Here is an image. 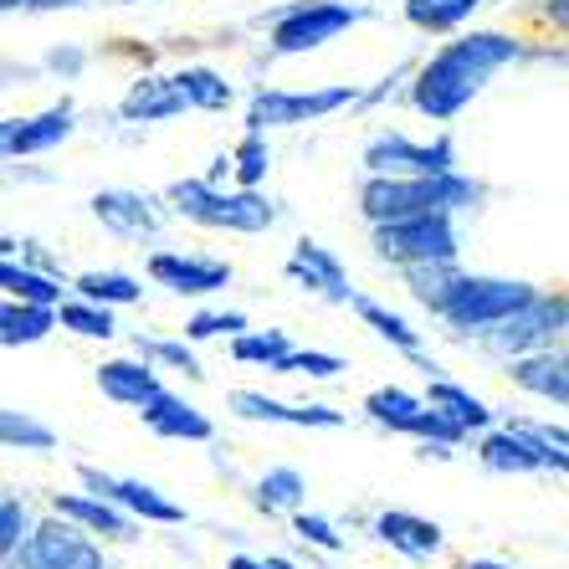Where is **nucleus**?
Instances as JSON below:
<instances>
[{"mask_svg": "<svg viewBox=\"0 0 569 569\" xmlns=\"http://www.w3.org/2000/svg\"><path fill=\"white\" fill-rule=\"evenodd\" d=\"M513 57H518V41L503 37V31H472V37L451 41V47H441V52L421 67V78H416V108L431 113V119H451V113L472 103V98L482 93V82L503 62H513Z\"/></svg>", "mask_w": 569, "mask_h": 569, "instance_id": "1", "label": "nucleus"}, {"mask_svg": "<svg viewBox=\"0 0 569 569\" xmlns=\"http://www.w3.org/2000/svg\"><path fill=\"white\" fill-rule=\"evenodd\" d=\"M477 200V186L462 180V174H375L359 206L370 216L375 226L385 221H411V216H451L472 206Z\"/></svg>", "mask_w": 569, "mask_h": 569, "instance_id": "2", "label": "nucleus"}, {"mask_svg": "<svg viewBox=\"0 0 569 569\" xmlns=\"http://www.w3.org/2000/svg\"><path fill=\"white\" fill-rule=\"evenodd\" d=\"M174 211L190 216L200 226H226V231H267L272 226V206L252 190H241V196H221L211 180H180L170 190Z\"/></svg>", "mask_w": 569, "mask_h": 569, "instance_id": "3", "label": "nucleus"}, {"mask_svg": "<svg viewBox=\"0 0 569 569\" xmlns=\"http://www.w3.org/2000/svg\"><path fill=\"white\" fill-rule=\"evenodd\" d=\"M539 292L529 288V282H508V278H462V288L451 292V303L441 308V318L447 323H457V329H477L488 333L492 323H503V318H513L523 303H533Z\"/></svg>", "mask_w": 569, "mask_h": 569, "instance_id": "4", "label": "nucleus"}, {"mask_svg": "<svg viewBox=\"0 0 569 569\" xmlns=\"http://www.w3.org/2000/svg\"><path fill=\"white\" fill-rule=\"evenodd\" d=\"M375 252L390 262H451L457 257V231L447 216H411V221L375 226Z\"/></svg>", "mask_w": 569, "mask_h": 569, "instance_id": "5", "label": "nucleus"}, {"mask_svg": "<svg viewBox=\"0 0 569 569\" xmlns=\"http://www.w3.org/2000/svg\"><path fill=\"white\" fill-rule=\"evenodd\" d=\"M359 16H365L359 6H339V0H303V6H292L278 27H272V47H278L282 57L313 52V47H323V41H333L339 31L355 27Z\"/></svg>", "mask_w": 569, "mask_h": 569, "instance_id": "6", "label": "nucleus"}, {"mask_svg": "<svg viewBox=\"0 0 569 569\" xmlns=\"http://www.w3.org/2000/svg\"><path fill=\"white\" fill-rule=\"evenodd\" d=\"M16 555H21V569H103V549L93 539H82V523L62 513L52 523H41Z\"/></svg>", "mask_w": 569, "mask_h": 569, "instance_id": "7", "label": "nucleus"}, {"mask_svg": "<svg viewBox=\"0 0 569 569\" xmlns=\"http://www.w3.org/2000/svg\"><path fill=\"white\" fill-rule=\"evenodd\" d=\"M565 323H569V308H565V303L533 298V303H523L513 318L492 323V329L482 333V345H488L492 355H503V359H529L533 349L549 345V339H555Z\"/></svg>", "mask_w": 569, "mask_h": 569, "instance_id": "8", "label": "nucleus"}, {"mask_svg": "<svg viewBox=\"0 0 569 569\" xmlns=\"http://www.w3.org/2000/svg\"><path fill=\"white\" fill-rule=\"evenodd\" d=\"M365 411L375 416L380 426H390V431H411V437H426V441H462V426L451 421V416H441L431 400H416L406 396V390H375L370 400H365Z\"/></svg>", "mask_w": 569, "mask_h": 569, "instance_id": "9", "label": "nucleus"}, {"mask_svg": "<svg viewBox=\"0 0 569 569\" xmlns=\"http://www.w3.org/2000/svg\"><path fill=\"white\" fill-rule=\"evenodd\" d=\"M349 88H313V93H257L252 98V113H247V133H267V129H292V123H308V119H323L333 108L349 103Z\"/></svg>", "mask_w": 569, "mask_h": 569, "instance_id": "10", "label": "nucleus"}, {"mask_svg": "<svg viewBox=\"0 0 569 569\" xmlns=\"http://www.w3.org/2000/svg\"><path fill=\"white\" fill-rule=\"evenodd\" d=\"M365 164L375 174H451V144L437 139V144H411L406 133H380L370 149H365Z\"/></svg>", "mask_w": 569, "mask_h": 569, "instance_id": "11", "label": "nucleus"}, {"mask_svg": "<svg viewBox=\"0 0 569 569\" xmlns=\"http://www.w3.org/2000/svg\"><path fill=\"white\" fill-rule=\"evenodd\" d=\"M82 482L93 492H103V498H113L119 508H129L133 518H149V523H186V508L170 503L164 492L139 482V477H103L98 467H82Z\"/></svg>", "mask_w": 569, "mask_h": 569, "instance_id": "12", "label": "nucleus"}, {"mask_svg": "<svg viewBox=\"0 0 569 569\" xmlns=\"http://www.w3.org/2000/svg\"><path fill=\"white\" fill-rule=\"evenodd\" d=\"M149 278L164 282L170 292H186V298H206V292H221L226 282H231V267L226 262H200V257L159 252V257H149Z\"/></svg>", "mask_w": 569, "mask_h": 569, "instance_id": "13", "label": "nucleus"}, {"mask_svg": "<svg viewBox=\"0 0 569 569\" xmlns=\"http://www.w3.org/2000/svg\"><path fill=\"white\" fill-rule=\"evenodd\" d=\"M482 462L492 472H543V467H555V451L543 447L529 426H513V431H492L482 441Z\"/></svg>", "mask_w": 569, "mask_h": 569, "instance_id": "14", "label": "nucleus"}, {"mask_svg": "<svg viewBox=\"0 0 569 569\" xmlns=\"http://www.w3.org/2000/svg\"><path fill=\"white\" fill-rule=\"evenodd\" d=\"M288 272L303 282L308 292L329 298V303H349V298H355V288H349V278H345V267H339V257H329L318 241H298V252L288 257Z\"/></svg>", "mask_w": 569, "mask_h": 569, "instance_id": "15", "label": "nucleus"}, {"mask_svg": "<svg viewBox=\"0 0 569 569\" xmlns=\"http://www.w3.org/2000/svg\"><path fill=\"white\" fill-rule=\"evenodd\" d=\"M67 133H72V108L62 103L37 113V119H11L6 133H0V144H6V154H41V149L62 144Z\"/></svg>", "mask_w": 569, "mask_h": 569, "instance_id": "16", "label": "nucleus"}, {"mask_svg": "<svg viewBox=\"0 0 569 569\" xmlns=\"http://www.w3.org/2000/svg\"><path fill=\"white\" fill-rule=\"evenodd\" d=\"M144 421L154 437H170V441H211V421L190 406V400L170 396V390H159L154 400L144 406Z\"/></svg>", "mask_w": 569, "mask_h": 569, "instance_id": "17", "label": "nucleus"}, {"mask_svg": "<svg viewBox=\"0 0 569 569\" xmlns=\"http://www.w3.org/2000/svg\"><path fill=\"white\" fill-rule=\"evenodd\" d=\"M93 216L108 231H119V237H149V231H159L154 200L133 196V190H103V196L93 200Z\"/></svg>", "mask_w": 569, "mask_h": 569, "instance_id": "18", "label": "nucleus"}, {"mask_svg": "<svg viewBox=\"0 0 569 569\" xmlns=\"http://www.w3.org/2000/svg\"><path fill=\"white\" fill-rule=\"evenodd\" d=\"M231 406H237L247 421H282V426H339L345 421V416L329 411V406H282V400L257 396V390H237Z\"/></svg>", "mask_w": 569, "mask_h": 569, "instance_id": "19", "label": "nucleus"}, {"mask_svg": "<svg viewBox=\"0 0 569 569\" xmlns=\"http://www.w3.org/2000/svg\"><path fill=\"white\" fill-rule=\"evenodd\" d=\"M57 513L72 518V523H82V529L103 533V539H129L133 523L129 513H123L113 498H82V492H57Z\"/></svg>", "mask_w": 569, "mask_h": 569, "instance_id": "20", "label": "nucleus"}, {"mask_svg": "<svg viewBox=\"0 0 569 569\" xmlns=\"http://www.w3.org/2000/svg\"><path fill=\"white\" fill-rule=\"evenodd\" d=\"M98 390H103L108 400H119V406H139L144 411L149 400L159 396V380L149 365H133V359H108V365H98Z\"/></svg>", "mask_w": 569, "mask_h": 569, "instance_id": "21", "label": "nucleus"}, {"mask_svg": "<svg viewBox=\"0 0 569 569\" xmlns=\"http://www.w3.org/2000/svg\"><path fill=\"white\" fill-rule=\"evenodd\" d=\"M375 533H380L390 549H400V555H411V559H426L441 549V529L426 523V518H416V513H380L375 518Z\"/></svg>", "mask_w": 569, "mask_h": 569, "instance_id": "22", "label": "nucleus"}, {"mask_svg": "<svg viewBox=\"0 0 569 569\" xmlns=\"http://www.w3.org/2000/svg\"><path fill=\"white\" fill-rule=\"evenodd\" d=\"M186 103V93H180V82L174 78H149L139 82L129 98H123V113H129L133 123H159V119H174Z\"/></svg>", "mask_w": 569, "mask_h": 569, "instance_id": "23", "label": "nucleus"}, {"mask_svg": "<svg viewBox=\"0 0 569 569\" xmlns=\"http://www.w3.org/2000/svg\"><path fill=\"white\" fill-rule=\"evenodd\" d=\"M513 380L533 396H549V400H565L569 406V359H549V355H529L513 365Z\"/></svg>", "mask_w": 569, "mask_h": 569, "instance_id": "24", "label": "nucleus"}, {"mask_svg": "<svg viewBox=\"0 0 569 569\" xmlns=\"http://www.w3.org/2000/svg\"><path fill=\"white\" fill-rule=\"evenodd\" d=\"M426 400H431V406H437L441 416H451V421L462 426V431H477V426H488V421H492L488 406H482L477 396H467L462 385H451V380H431Z\"/></svg>", "mask_w": 569, "mask_h": 569, "instance_id": "25", "label": "nucleus"}, {"mask_svg": "<svg viewBox=\"0 0 569 569\" xmlns=\"http://www.w3.org/2000/svg\"><path fill=\"white\" fill-rule=\"evenodd\" d=\"M52 323H57V313L52 308H37V303H21V308H6L0 313V345L6 349H16V345H37V339H47L52 333Z\"/></svg>", "mask_w": 569, "mask_h": 569, "instance_id": "26", "label": "nucleus"}, {"mask_svg": "<svg viewBox=\"0 0 569 569\" xmlns=\"http://www.w3.org/2000/svg\"><path fill=\"white\" fill-rule=\"evenodd\" d=\"M0 282H6V292H11V298H21V303H37V308H57V303H62V282L47 278V272H31V267L6 262V267H0Z\"/></svg>", "mask_w": 569, "mask_h": 569, "instance_id": "27", "label": "nucleus"}, {"mask_svg": "<svg viewBox=\"0 0 569 569\" xmlns=\"http://www.w3.org/2000/svg\"><path fill=\"white\" fill-rule=\"evenodd\" d=\"M457 288H462V278L451 272V262H416L411 267V292L426 308H437V313L451 303V292Z\"/></svg>", "mask_w": 569, "mask_h": 569, "instance_id": "28", "label": "nucleus"}, {"mask_svg": "<svg viewBox=\"0 0 569 569\" xmlns=\"http://www.w3.org/2000/svg\"><path fill=\"white\" fill-rule=\"evenodd\" d=\"M477 6L482 0H406V16L421 31H451V27H462Z\"/></svg>", "mask_w": 569, "mask_h": 569, "instance_id": "29", "label": "nucleus"}, {"mask_svg": "<svg viewBox=\"0 0 569 569\" xmlns=\"http://www.w3.org/2000/svg\"><path fill=\"white\" fill-rule=\"evenodd\" d=\"M174 82H180V93H186L190 108H226L231 103V82L216 78L211 67H186V72H174Z\"/></svg>", "mask_w": 569, "mask_h": 569, "instance_id": "30", "label": "nucleus"}, {"mask_svg": "<svg viewBox=\"0 0 569 569\" xmlns=\"http://www.w3.org/2000/svg\"><path fill=\"white\" fill-rule=\"evenodd\" d=\"M257 492H262L267 513H298L308 482H303V472H298V467H272V472L262 477V488H257Z\"/></svg>", "mask_w": 569, "mask_h": 569, "instance_id": "31", "label": "nucleus"}, {"mask_svg": "<svg viewBox=\"0 0 569 569\" xmlns=\"http://www.w3.org/2000/svg\"><path fill=\"white\" fill-rule=\"evenodd\" d=\"M355 308H359V318H365V323H370V329L380 333V339H390L396 349H406V355H416V349H421V333H416L400 313H390V308L370 303V298H359Z\"/></svg>", "mask_w": 569, "mask_h": 569, "instance_id": "32", "label": "nucleus"}, {"mask_svg": "<svg viewBox=\"0 0 569 569\" xmlns=\"http://www.w3.org/2000/svg\"><path fill=\"white\" fill-rule=\"evenodd\" d=\"M78 292L88 303H139V282L129 272H82L78 278Z\"/></svg>", "mask_w": 569, "mask_h": 569, "instance_id": "33", "label": "nucleus"}, {"mask_svg": "<svg viewBox=\"0 0 569 569\" xmlns=\"http://www.w3.org/2000/svg\"><path fill=\"white\" fill-rule=\"evenodd\" d=\"M231 355H237L241 365H267V370H282V359H288L292 349H288V339H282L278 329H267V333H237Z\"/></svg>", "mask_w": 569, "mask_h": 569, "instance_id": "34", "label": "nucleus"}, {"mask_svg": "<svg viewBox=\"0 0 569 569\" xmlns=\"http://www.w3.org/2000/svg\"><path fill=\"white\" fill-rule=\"evenodd\" d=\"M62 329L82 333V339H113L119 333V323H113V313H108L103 303H62Z\"/></svg>", "mask_w": 569, "mask_h": 569, "instance_id": "35", "label": "nucleus"}, {"mask_svg": "<svg viewBox=\"0 0 569 569\" xmlns=\"http://www.w3.org/2000/svg\"><path fill=\"white\" fill-rule=\"evenodd\" d=\"M0 437L11 441V447H21V451H52L57 447L52 431H47L41 421H31L27 411H6V416H0Z\"/></svg>", "mask_w": 569, "mask_h": 569, "instance_id": "36", "label": "nucleus"}, {"mask_svg": "<svg viewBox=\"0 0 569 569\" xmlns=\"http://www.w3.org/2000/svg\"><path fill=\"white\" fill-rule=\"evenodd\" d=\"M267 164H272V159H267V144H262V133H247V139H241L237 144V154H231V170H237V180L247 190L257 186V180H262L267 174Z\"/></svg>", "mask_w": 569, "mask_h": 569, "instance_id": "37", "label": "nucleus"}, {"mask_svg": "<svg viewBox=\"0 0 569 569\" xmlns=\"http://www.w3.org/2000/svg\"><path fill=\"white\" fill-rule=\"evenodd\" d=\"M345 370V359L339 355H318V349H292L288 359H282L278 375H313V380H333V375Z\"/></svg>", "mask_w": 569, "mask_h": 569, "instance_id": "38", "label": "nucleus"}, {"mask_svg": "<svg viewBox=\"0 0 569 569\" xmlns=\"http://www.w3.org/2000/svg\"><path fill=\"white\" fill-rule=\"evenodd\" d=\"M31 533H37V529L27 523V508L16 503V498H6V503H0V549H6V555H16Z\"/></svg>", "mask_w": 569, "mask_h": 569, "instance_id": "39", "label": "nucleus"}, {"mask_svg": "<svg viewBox=\"0 0 569 569\" xmlns=\"http://www.w3.org/2000/svg\"><path fill=\"white\" fill-rule=\"evenodd\" d=\"M241 329H247V318L241 313H196L186 323L190 339H216V333H241Z\"/></svg>", "mask_w": 569, "mask_h": 569, "instance_id": "40", "label": "nucleus"}, {"mask_svg": "<svg viewBox=\"0 0 569 569\" xmlns=\"http://www.w3.org/2000/svg\"><path fill=\"white\" fill-rule=\"evenodd\" d=\"M292 529H298V539H308V543H318V549H339V533H333V523L329 518H318V513H298L292 518Z\"/></svg>", "mask_w": 569, "mask_h": 569, "instance_id": "41", "label": "nucleus"}, {"mask_svg": "<svg viewBox=\"0 0 569 569\" xmlns=\"http://www.w3.org/2000/svg\"><path fill=\"white\" fill-rule=\"evenodd\" d=\"M139 349L154 359H164V365H174V370H186V375H200L196 370V355H190L186 345H170V339H139Z\"/></svg>", "mask_w": 569, "mask_h": 569, "instance_id": "42", "label": "nucleus"}, {"mask_svg": "<svg viewBox=\"0 0 569 569\" xmlns=\"http://www.w3.org/2000/svg\"><path fill=\"white\" fill-rule=\"evenodd\" d=\"M226 569H298V565H288V559H247V555H237Z\"/></svg>", "mask_w": 569, "mask_h": 569, "instance_id": "43", "label": "nucleus"}, {"mask_svg": "<svg viewBox=\"0 0 569 569\" xmlns=\"http://www.w3.org/2000/svg\"><path fill=\"white\" fill-rule=\"evenodd\" d=\"M462 569H513V565H498V559H472V565H462Z\"/></svg>", "mask_w": 569, "mask_h": 569, "instance_id": "44", "label": "nucleus"}, {"mask_svg": "<svg viewBox=\"0 0 569 569\" xmlns=\"http://www.w3.org/2000/svg\"><path fill=\"white\" fill-rule=\"evenodd\" d=\"M549 16H559V21H569V0H549Z\"/></svg>", "mask_w": 569, "mask_h": 569, "instance_id": "45", "label": "nucleus"}, {"mask_svg": "<svg viewBox=\"0 0 569 569\" xmlns=\"http://www.w3.org/2000/svg\"><path fill=\"white\" fill-rule=\"evenodd\" d=\"M37 6H78V0H37Z\"/></svg>", "mask_w": 569, "mask_h": 569, "instance_id": "46", "label": "nucleus"}, {"mask_svg": "<svg viewBox=\"0 0 569 569\" xmlns=\"http://www.w3.org/2000/svg\"><path fill=\"white\" fill-rule=\"evenodd\" d=\"M6 6H21V0H6ZM27 6H37V0H27Z\"/></svg>", "mask_w": 569, "mask_h": 569, "instance_id": "47", "label": "nucleus"}]
</instances>
